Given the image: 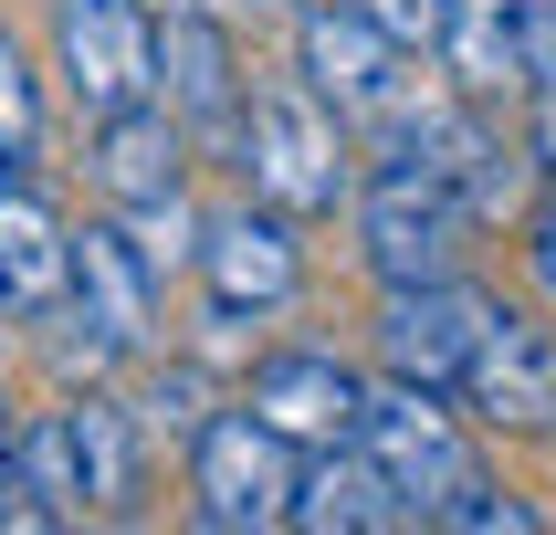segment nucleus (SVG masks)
I'll list each match as a JSON object with an SVG mask.
<instances>
[{
  "label": "nucleus",
  "mask_w": 556,
  "mask_h": 535,
  "mask_svg": "<svg viewBox=\"0 0 556 535\" xmlns=\"http://www.w3.org/2000/svg\"><path fill=\"white\" fill-rule=\"evenodd\" d=\"M294 483H305V451L263 420V409H211L189 431V514L211 535H274L294 525Z\"/></svg>",
  "instance_id": "2"
},
{
  "label": "nucleus",
  "mask_w": 556,
  "mask_h": 535,
  "mask_svg": "<svg viewBox=\"0 0 556 535\" xmlns=\"http://www.w3.org/2000/svg\"><path fill=\"white\" fill-rule=\"evenodd\" d=\"M526 273H535V294L556 305V200H546V211H526Z\"/></svg>",
  "instance_id": "23"
},
{
  "label": "nucleus",
  "mask_w": 556,
  "mask_h": 535,
  "mask_svg": "<svg viewBox=\"0 0 556 535\" xmlns=\"http://www.w3.org/2000/svg\"><path fill=\"white\" fill-rule=\"evenodd\" d=\"M148 431H168V441H189L200 420H211V388H200V368H157V388H148V409H137Z\"/></svg>",
  "instance_id": "20"
},
{
  "label": "nucleus",
  "mask_w": 556,
  "mask_h": 535,
  "mask_svg": "<svg viewBox=\"0 0 556 535\" xmlns=\"http://www.w3.org/2000/svg\"><path fill=\"white\" fill-rule=\"evenodd\" d=\"M53 74L74 116H126L157 94V11L148 0H53Z\"/></svg>",
  "instance_id": "5"
},
{
  "label": "nucleus",
  "mask_w": 556,
  "mask_h": 535,
  "mask_svg": "<svg viewBox=\"0 0 556 535\" xmlns=\"http://www.w3.org/2000/svg\"><path fill=\"white\" fill-rule=\"evenodd\" d=\"M357 441L378 451V472L400 483L409 525H441L452 504L483 483V462H472V431H463V399L452 388H420V378H378L368 388V420H357Z\"/></svg>",
  "instance_id": "3"
},
{
  "label": "nucleus",
  "mask_w": 556,
  "mask_h": 535,
  "mask_svg": "<svg viewBox=\"0 0 556 535\" xmlns=\"http://www.w3.org/2000/svg\"><path fill=\"white\" fill-rule=\"evenodd\" d=\"M11 535L22 525H85V462H74V431H63V409L22 420V472H11Z\"/></svg>",
  "instance_id": "18"
},
{
  "label": "nucleus",
  "mask_w": 556,
  "mask_h": 535,
  "mask_svg": "<svg viewBox=\"0 0 556 535\" xmlns=\"http://www.w3.org/2000/svg\"><path fill=\"white\" fill-rule=\"evenodd\" d=\"M157 105L189 126L200 157H231L242 105H252V74H242L231 22H211V11H168V22H157Z\"/></svg>",
  "instance_id": "9"
},
{
  "label": "nucleus",
  "mask_w": 556,
  "mask_h": 535,
  "mask_svg": "<svg viewBox=\"0 0 556 535\" xmlns=\"http://www.w3.org/2000/svg\"><path fill=\"white\" fill-rule=\"evenodd\" d=\"M11 472H22V399H11V388H0V525H11Z\"/></svg>",
  "instance_id": "24"
},
{
  "label": "nucleus",
  "mask_w": 556,
  "mask_h": 535,
  "mask_svg": "<svg viewBox=\"0 0 556 535\" xmlns=\"http://www.w3.org/2000/svg\"><path fill=\"white\" fill-rule=\"evenodd\" d=\"M31 157H42V74L0 31V168H31Z\"/></svg>",
  "instance_id": "19"
},
{
  "label": "nucleus",
  "mask_w": 556,
  "mask_h": 535,
  "mask_svg": "<svg viewBox=\"0 0 556 535\" xmlns=\"http://www.w3.org/2000/svg\"><path fill=\"white\" fill-rule=\"evenodd\" d=\"M189 157H200V148H189V126L168 116L157 94L126 105V116H94V189L137 220V242L189 220Z\"/></svg>",
  "instance_id": "10"
},
{
  "label": "nucleus",
  "mask_w": 556,
  "mask_h": 535,
  "mask_svg": "<svg viewBox=\"0 0 556 535\" xmlns=\"http://www.w3.org/2000/svg\"><path fill=\"white\" fill-rule=\"evenodd\" d=\"M294 74H305L346 126H389L409 105V42L378 31L357 0H305V11H294Z\"/></svg>",
  "instance_id": "6"
},
{
  "label": "nucleus",
  "mask_w": 556,
  "mask_h": 535,
  "mask_svg": "<svg viewBox=\"0 0 556 535\" xmlns=\"http://www.w3.org/2000/svg\"><path fill=\"white\" fill-rule=\"evenodd\" d=\"M431 53H441V85L472 105L535 94V0H441Z\"/></svg>",
  "instance_id": "15"
},
{
  "label": "nucleus",
  "mask_w": 556,
  "mask_h": 535,
  "mask_svg": "<svg viewBox=\"0 0 556 535\" xmlns=\"http://www.w3.org/2000/svg\"><path fill=\"white\" fill-rule=\"evenodd\" d=\"M63 431H74V462H85V514H126L137 483H148V420L105 388H63Z\"/></svg>",
  "instance_id": "17"
},
{
  "label": "nucleus",
  "mask_w": 556,
  "mask_h": 535,
  "mask_svg": "<svg viewBox=\"0 0 556 535\" xmlns=\"http://www.w3.org/2000/svg\"><path fill=\"white\" fill-rule=\"evenodd\" d=\"M452 399H463V420H483V431L556 441V326L494 305L483 336H472V357H463V388H452Z\"/></svg>",
  "instance_id": "8"
},
{
  "label": "nucleus",
  "mask_w": 556,
  "mask_h": 535,
  "mask_svg": "<svg viewBox=\"0 0 556 535\" xmlns=\"http://www.w3.org/2000/svg\"><path fill=\"white\" fill-rule=\"evenodd\" d=\"M441 535H535V504L494 494V472H483V483H472V494L441 514Z\"/></svg>",
  "instance_id": "21"
},
{
  "label": "nucleus",
  "mask_w": 556,
  "mask_h": 535,
  "mask_svg": "<svg viewBox=\"0 0 556 535\" xmlns=\"http://www.w3.org/2000/svg\"><path fill=\"white\" fill-rule=\"evenodd\" d=\"M357 11H368L378 31H400L409 53H420V42H431V31H441V0H357Z\"/></svg>",
  "instance_id": "22"
},
{
  "label": "nucleus",
  "mask_w": 556,
  "mask_h": 535,
  "mask_svg": "<svg viewBox=\"0 0 556 535\" xmlns=\"http://www.w3.org/2000/svg\"><path fill=\"white\" fill-rule=\"evenodd\" d=\"M53 305H74V220L31 168H0V315L42 326Z\"/></svg>",
  "instance_id": "13"
},
{
  "label": "nucleus",
  "mask_w": 556,
  "mask_h": 535,
  "mask_svg": "<svg viewBox=\"0 0 556 535\" xmlns=\"http://www.w3.org/2000/svg\"><path fill=\"white\" fill-rule=\"evenodd\" d=\"M74 315H85L116 357H148L157 346V252L137 242L126 211L74 220Z\"/></svg>",
  "instance_id": "12"
},
{
  "label": "nucleus",
  "mask_w": 556,
  "mask_h": 535,
  "mask_svg": "<svg viewBox=\"0 0 556 535\" xmlns=\"http://www.w3.org/2000/svg\"><path fill=\"white\" fill-rule=\"evenodd\" d=\"M494 294H472L463 273H431V283H378V368L389 378H420V388H463V357L483 336Z\"/></svg>",
  "instance_id": "11"
},
{
  "label": "nucleus",
  "mask_w": 556,
  "mask_h": 535,
  "mask_svg": "<svg viewBox=\"0 0 556 535\" xmlns=\"http://www.w3.org/2000/svg\"><path fill=\"white\" fill-rule=\"evenodd\" d=\"M231 168H242L252 200H274L283 220H326L357 200V126L305 85V74H283L242 105V137H231Z\"/></svg>",
  "instance_id": "1"
},
{
  "label": "nucleus",
  "mask_w": 556,
  "mask_h": 535,
  "mask_svg": "<svg viewBox=\"0 0 556 535\" xmlns=\"http://www.w3.org/2000/svg\"><path fill=\"white\" fill-rule=\"evenodd\" d=\"M242 399L263 409L294 451H326V441H357V420H368V378L346 368L337 346H274V357H252Z\"/></svg>",
  "instance_id": "14"
},
{
  "label": "nucleus",
  "mask_w": 556,
  "mask_h": 535,
  "mask_svg": "<svg viewBox=\"0 0 556 535\" xmlns=\"http://www.w3.org/2000/svg\"><path fill=\"white\" fill-rule=\"evenodd\" d=\"M526 157H535V179L556 189V85H535V126H526Z\"/></svg>",
  "instance_id": "25"
},
{
  "label": "nucleus",
  "mask_w": 556,
  "mask_h": 535,
  "mask_svg": "<svg viewBox=\"0 0 556 535\" xmlns=\"http://www.w3.org/2000/svg\"><path fill=\"white\" fill-rule=\"evenodd\" d=\"M294 525L305 535H389V525H409V504H400V483L378 472L368 441H326V451H305Z\"/></svg>",
  "instance_id": "16"
},
{
  "label": "nucleus",
  "mask_w": 556,
  "mask_h": 535,
  "mask_svg": "<svg viewBox=\"0 0 556 535\" xmlns=\"http://www.w3.org/2000/svg\"><path fill=\"white\" fill-rule=\"evenodd\" d=\"M535 85H556V0H535Z\"/></svg>",
  "instance_id": "26"
},
{
  "label": "nucleus",
  "mask_w": 556,
  "mask_h": 535,
  "mask_svg": "<svg viewBox=\"0 0 556 535\" xmlns=\"http://www.w3.org/2000/svg\"><path fill=\"white\" fill-rule=\"evenodd\" d=\"M189 252H200V294H211L220 326H263V315H283L305 294V242H294V220L274 200H242V211L200 220Z\"/></svg>",
  "instance_id": "7"
},
{
  "label": "nucleus",
  "mask_w": 556,
  "mask_h": 535,
  "mask_svg": "<svg viewBox=\"0 0 556 535\" xmlns=\"http://www.w3.org/2000/svg\"><path fill=\"white\" fill-rule=\"evenodd\" d=\"M463 231H472V211H463V189L441 179L431 157L389 148L368 179H357V252H368L378 283L463 273Z\"/></svg>",
  "instance_id": "4"
}]
</instances>
